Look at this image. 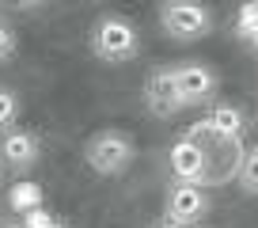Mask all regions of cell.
Wrapping results in <instances>:
<instances>
[{
  "mask_svg": "<svg viewBox=\"0 0 258 228\" xmlns=\"http://www.w3.org/2000/svg\"><path fill=\"white\" fill-rule=\"evenodd\" d=\"M91 53L106 65H125L141 53V34L125 16H103L91 27Z\"/></svg>",
  "mask_w": 258,
  "mask_h": 228,
  "instance_id": "6da1fadb",
  "label": "cell"
},
{
  "mask_svg": "<svg viewBox=\"0 0 258 228\" xmlns=\"http://www.w3.org/2000/svg\"><path fill=\"white\" fill-rule=\"evenodd\" d=\"M84 160L95 175H121L133 163V137L121 130L91 133L88 145H84Z\"/></svg>",
  "mask_w": 258,
  "mask_h": 228,
  "instance_id": "7a4b0ae2",
  "label": "cell"
},
{
  "mask_svg": "<svg viewBox=\"0 0 258 228\" xmlns=\"http://www.w3.org/2000/svg\"><path fill=\"white\" fill-rule=\"evenodd\" d=\"M160 27H163V34H171L178 42H198L213 31V16L205 4L171 0V4H160Z\"/></svg>",
  "mask_w": 258,
  "mask_h": 228,
  "instance_id": "3957f363",
  "label": "cell"
},
{
  "mask_svg": "<svg viewBox=\"0 0 258 228\" xmlns=\"http://www.w3.org/2000/svg\"><path fill=\"white\" fill-rule=\"evenodd\" d=\"M167 163H171V175H175L178 183H186V187H202V190H205V183H213L209 152H205V148H198L194 141H186V137L171 145Z\"/></svg>",
  "mask_w": 258,
  "mask_h": 228,
  "instance_id": "277c9868",
  "label": "cell"
},
{
  "mask_svg": "<svg viewBox=\"0 0 258 228\" xmlns=\"http://www.w3.org/2000/svg\"><path fill=\"white\" fill-rule=\"evenodd\" d=\"M171 76H175L178 99H182L186 106L202 103V99H209L213 91H217V76H213V69L202 65V61H182V65L171 69Z\"/></svg>",
  "mask_w": 258,
  "mask_h": 228,
  "instance_id": "5b68a950",
  "label": "cell"
},
{
  "mask_svg": "<svg viewBox=\"0 0 258 228\" xmlns=\"http://www.w3.org/2000/svg\"><path fill=\"white\" fill-rule=\"evenodd\" d=\"M209 213V194L202 187H186V183H175L167 190V220L190 228L194 220H202Z\"/></svg>",
  "mask_w": 258,
  "mask_h": 228,
  "instance_id": "8992f818",
  "label": "cell"
},
{
  "mask_svg": "<svg viewBox=\"0 0 258 228\" xmlns=\"http://www.w3.org/2000/svg\"><path fill=\"white\" fill-rule=\"evenodd\" d=\"M145 103H148V110H152L156 118H175L178 110H186V103L178 99L171 69H156V73L145 80Z\"/></svg>",
  "mask_w": 258,
  "mask_h": 228,
  "instance_id": "52a82bcc",
  "label": "cell"
},
{
  "mask_svg": "<svg viewBox=\"0 0 258 228\" xmlns=\"http://www.w3.org/2000/svg\"><path fill=\"white\" fill-rule=\"evenodd\" d=\"M42 156V141L34 137V133L27 130H8V133H0V160L8 163L12 171H27L34 167Z\"/></svg>",
  "mask_w": 258,
  "mask_h": 228,
  "instance_id": "ba28073f",
  "label": "cell"
},
{
  "mask_svg": "<svg viewBox=\"0 0 258 228\" xmlns=\"http://www.w3.org/2000/svg\"><path fill=\"white\" fill-rule=\"evenodd\" d=\"M205 122H209V130H213V137H217V141H239L243 130H247L243 110H239V106H232V103H217Z\"/></svg>",
  "mask_w": 258,
  "mask_h": 228,
  "instance_id": "9c48e42d",
  "label": "cell"
},
{
  "mask_svg": "<svg viewBox=\"0 0 258 228\" xmlns=\"http://www.w3.org/2000/svg\"><path fill=\"white\" fill-rule=\"evenodd\" d=\"M239 187L247 190V194H258V148H250L247 156L239 160Z\"/></svg>",
  "mask_w": 258,
  "mask_h": 228,
  "instance_id": "30bf717a",
  "label": "cell"
},
{
  "mask_svg": "<svg viewBox=\"0 0 258 228\" xmlns=\"http://www.w3.org/2000/svg\"><path fill=\"white\" fill-rule=\"evenodd\" d=\"M16 122H19V99H16V91L0 88V133L16 130Z\"/></svg>",
  "mask_w": 258,
  "mask_h": 228,
  "instance_id": "8fae6325",
  "label": "cell"
},
{
  "mask_svg": "<svg viewBox=\"0 0 258 228\" xmlns=\"http://www.w3.org/2000/svg\"><path fill=\"white\" fill-rule=\"evenodd\" d=\"M19 228H69L61 217H53L49 209H31V213H23V220H19Z\"/></svg>",
  "mask_w": 258,
  "mask_h": 228,
  "instance_id": "7c38bea8",
  "label": "cell"
},
{
  "mask_svg": "<svg viewBox=\"0 0 258 228\" xmlns=\"http://www.w3.org/2000/svg\"><path fill=\"white\" fill-rule=\"evenodd\" d=\"M16 49H19L16 27H12L8 19H0V65H4V61H12V57H16Z\"/></svg>",
  "mask_w": 258,
  "mask_h": 228,
  "instance_id": "4fadbf2b",
  "label": "cell"
},
{
  "mask_svg": "<svg viewBox=\"0 0 258 228\" xmlns=\"http://www.w3.org/2000/svg\"><path fill=\"white\" fill-rule=\"evenodd\" d=\"M34 198H38V187H16V190H12V205H16V209H23V213L38 209V205H34Z\"/></svg>",
  "mask_w": 258,
  "mask_h": 228,
  "instance_id": "5bb4252c",
  "label": "cell"
},
{
  "mask_svg": "<svg viewBox=\"0 0 258 228\" xmlns=\"http://www.w3.org/2000/svg\"><path fill=\"white\" fill-rule=\"evenodd\" d=\"M160 228H186V224H175V220H163Z\"/></svg>",
  "mask_w": 258,
  "mask_h": 228,
  "instance_id": "9a60e30c",
  "label": "cell"
}]
</instances>
